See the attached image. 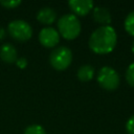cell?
Segmentation results:
<instances>
[{
    "label": "cell",
    "instance_id": "1",
    "mask_svg": "<svg viewBox=\"0 0 134 134\" xmlns=\"http://www.w3.org/2000/svg\"><path fill=\"white\" fill-rule=\"evenodd\" d=\"M117 42V36L115 29L110 26H99L90 36L89 47L90 49L98 54H106L111 52Z\"/></svg>",
    "mask_w": 134,
    "mask_h": 134
},
{
    "label": "cell",
    "instance_id": "2",
    "mask_svg": "<svg viewBox=\"0 0 134 134\" xmlns=\"http://www.w3.org/2000/svg\"><path fill=\"white\" fill-rule=\"evenodd\" d=\"M60 34L67 40L76 38L81 32V23L74 15L67 14L62 16L58 21Z\"/></svg>",
    "mask_w": 134,
    "mask_h": 134
},
{
    "label": "cell",
    "instance_id": "3",
    "mask_svg": "<svg viewBox=\"0 0 134 134\" xmlns=\"http://www.w3.org/2000/svg\"><path fill=\"white\" fill-rule=\"evenodd\" d=\"M72 61L71 50L66 46H61L51 51L49 55V62L51 66L57 70L66 69Z\"/></svg>",
    "mask_w": 134,
    "mask_h": 134
},
{
    "label": "cell",
    "instance_id": "4",
    "mask_svg": "<svg viewBox=\"0 0 134 134\" xmlns=\"http://www.w3.org/2000/svg\"><path fill=\"white\" fill-rule=\"evenodd\" d=\"M97 82L106 90H115L119 85V75L113 68L104 66L97 73Z\"/></svg>",
    "mask_w": 134,
    "mask_h": 134
},
{
    "label": "cell",
    "instance_id": "5",
    "mask_svg": "<svg viewBox=\"0 0 134 134\" xmlns=\"http://www.w3.org/2000/svg\"><path fill=\"white\" fill-rule=\"evenodd\" d=\"M7 29L8 34L15 40L20 42L27 41L32 35V29L30 25L24 20H14L9 22Z\"/></svg>",
    "mask_w": 134,
    "mask_h": 134
},
{
    "label": "cell",
    "instance_id": "6",
    "mask_svg": "<svg viewBox=\"0 0 134 134\" xmlns=\"http://www.w3.org/2000/svg\"><path fill=\"white\" fill-rule=\"evenodd\" d=\"M39 40L45 47H53L60 41V35L52 27H44L39 34Z\"/></svg>",
    "mask_w": 134,
    "mask_h": 134
},
{
    "label": "cell",
    "instance_id": "7",
    "mask_svg": "<svg viewBox=\"0 0 134 134\" xmlns=\"http://www.w3.org/2000/svg\"><path fill=\"white\" fill-rule=\"evenodd\" d=\"M68 4L71 10L79 16H85L93 8V2L91 0H70Z\"/></svg>",
    "mask_w": 134,
    "mask_h": 134
},
{
    "label": "cell",
    "instance_id": "8",
    "mask_svg": "<svg viewBox=\"0 0 134 134\" xmlns=\"http://www.w3.org/2000/svg\"><path fill=\"white\" fill-rule=\"evenodd\" d=\"M93 19L102 26H107L111 23V15L110 12L104 6H96L93 8Z\"/></svg>",
    "mask_w": 134,
    "mask_h": 134
},
{
    "label": "cell",
    "instance_id": "9",
    "mask_svg": "<svg viewBox=\"0 0 134 134\" xmlns=\"http://www.w3.org/2000/svg\"><path fill=\"white\" fill-rule=\"evenodd\" d=\"M0 58L2 61L6 63H14L17 61V50L16 48L9 44L5 43L0 47Z\"/></svg>",
    "mask_w": 134,
    "mask_h": 134
},
{
    "label": "cell",
    "instance_id": "10",
    "mask_svg": "<svg viewBox=\"0 0 134 134\" xmlns=\"http://www.w3.org/2000/svg\"><path fill=\"white\" fill-rule=\"evenodd\" d=\"M55 18H57V13L54 12V9H52L49 6L42 7L37 14V19L43 24H51L55 20Z\"/></svg>",
    "mask_w": 134,
    "mask_h": 134
},
{
    "label": "cell",
    "instance_id": "11",
    "mask_svg": "<svg viewBox=\"0 0 134 134\" xmlns=\"http://www.w3.org/2000/svg\"><path fill=\"white\" fill-rule=\"evenodd\" d=\"M77 79L82 82H88L90 80H92V77L94 76V68L91 65H83L79 68L77 70Z\"/></svg>",
    "mask_w": 134,
    "mask_h": 134
},
{
    "label": "cell",
    "instance_id": "12",
    "mask_svg": "<svg viewBox=\"0 0 134 134\" xmlns=\"http://www.w3.org/2000/svg\"><path fill=\"white\" fill-rule=\"evenodd\" d=\"M125 28L126 30L134 36V10L131 12L127 17H126V20H125Z\"/></svg>",
    "mask_w": 134,
    "mask_h": 134
},
{
    "label": "cell",
    "instance_id": "13",
    "mask_svg": "<svg viewBox=\"0 0 134 134\" xmlns=\"http://www.w3.org/2000/svg\"><path fill=\"white\" fill-rule=\"evenodd\" d=\"M24 134H46V131L40 125H30L25 129Z\"/></svg>",
    "mask_w": 134,
    "mask_h": 134
},
{
    "label": "cell",
    "instance_id": "14",
    "mask_svg": "<svg viewBox=\"0 0 134 134\" xmlns=\"http://www.w3.org/2000/svg\"><path fill=\"white\" fill-rule=\"evenodd\" d=\"M126 80L129 83V85L134 87V63L128 66V69L126 72Z\"/></svg>",
    "mask_w": 134,
    "mask_h": 134
},
{
    "label": "cell",
    "instance_id": "15",
    "mask_svg": "<svg viewBox=\"0 0 134 134\" xmlns=\"http://www.w3.org/2000/svg\"><path fill=\"white\" fill-rule=\"evenodd\" d=\"M0 4L6 8H15L19 4H21L20 0H6V1H0Z\"/></svg>",
    "mask_w": 134,
    "mask_h": 134
},
{
    "label": "cell",
    "instance_id": "16",
    "mask_svg": "<svg viewBox=\"0 0 134 134\" xmlns=\"http://www.w3.org/2000/svg\"><path fill=\"white\" fill-rule=\"evenodd\" d=\"M126 130H127L128 134H134V115L128 119V121L126 124Z\"/></svg>",
    "mask_w": 134,
    "mask_h": 134
},
{
    "label": "cell",
    "instance_id": "17",
    "mask_svg": "<svg viewBox=\"0 0 134 134\" xmlns=\"http://www.w3.org/2000/svg\"><path fill=\"white\" fill-rule=\"evenodd\" d=\"M16 64H17V66H18L19 68H21V69H24V68L27 66V60H26L24 57H22V58H19V59H17V61H16Z\"/></svg>",
    "mask_w": 134,
    "mask_h": 134
},
{
    "label": "cell",
    "instance_id": "18",
    "mask_svg": "<svg viewBox=\"0 0 134 134\" xmlns=\"http://www.w3.org/2000/svg\"><path fill=\"white\" fill-rule=\"evenodd\" d=\"M4 38H5V30H4V28L0 27V42H1Z\"/></svg>",
    "mask_w": 134,
    "mask_h": 134
},
{
    "label": "cell",
    "instance_id": "19",
    "mask_svg": "<svg viewBox=\"0 0 134 134\" xmlns=\"http://www.w3.org/2000/svg\"><path fill=\"white\" fill-rule=\"evenodd\" d=\"M132 52L134 53V42H133V44H132Z\"/></svg>",
    "mask_w": 134,
    "mask_h": 134
}]
</instances>
